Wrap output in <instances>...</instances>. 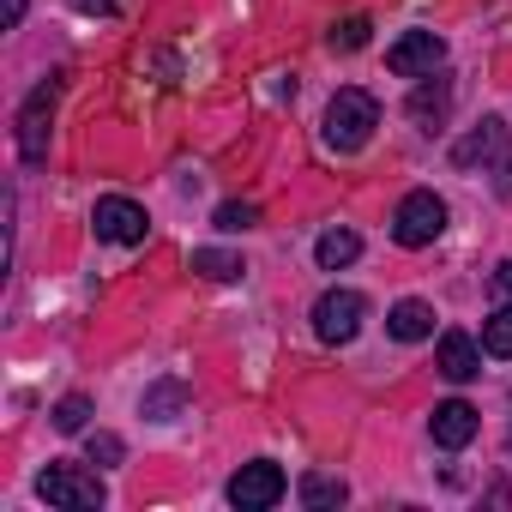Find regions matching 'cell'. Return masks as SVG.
Here are the masks:
<instances>
[{
  "mask_svg": "<svg viewBox=\"0 0 512 512\" xmlns=\"http://www.w3.org/2000/svg\"><path fill=\"white\" fill-rule=\"evenodd\" d=\"M374 127H380V103H374L368 91L344 85V91L332 97V109H326V145H332V151H362V145L374 139Z\"/></svg>",
  "mask_w": 512,
  "mask_h": 512,
  "instance_id": "cell-1",
  "label": "cell"
},
{
  "mask_svg": "<svg viewBox=\"0 0 512 512\" xmlns=\"http://www.w3.org/2000/svg\"><path fill=\"white\" fill-rule=\"evenodd\" d=\"M440 229H446V199H434L428 187L398 199V211H392V241L398 247H428V241H440Z\"/></svg>",
  "mask_w": 512,
  "mask_h": 512,
  "instance_id": "cell-2",
  "label": "cell"
},
{
  "mask_svg": "<svg viewBox=\"0 0 512 512\" xmlns=\"http://www.w3.org/2000/svg\"><path fill=\"white\" fill-rule=\"evenodd\" d=\"M278 500H284V470L272 458H253L229 476V506H241V512H266Z\"/></svg>",
  "mask_w": 512,
  "mask_h": 512,
  "instance_id": "cell-3",
  "label": "cell"
},
{
  "mask_svg": "<svg viewBox=\"0 0 512 512\" xmlns=\"http://www.w3.org/2000/svg\"><path fill=\"white\" fill-rule=\"evenodd\" d=\"M37 494H43L49 506H73V512H97V506H103V482L85 476V470H73V464H49V470L37 476Z\"/></svg>",
  "mask_w": 512,
  "mask_h": 512,
  "instance_id": "cell-4",
  "label": "cell"
},
{
  "mask_svg": "<svg viewBox=\"0 0 512 512\" xmlns=\"http://www.w3.org/2000/svg\"><path fill=\"white\" fill-rule=\"evenodd\" d=\"M55 97H61V79L37 85L31 103L19 109V157L25 163H43L49 157V121H55Z\"/></svg>",
  "mask_w": 512,
  "mask_h": 512,
  "instance_id": "cell-5",
  "label": "cell"
},
{
  "mask_svg": "<svg viewBox=\"0 0 512 512\" xmlns=\"http://www.w3.org/2000/svg\"><path fill=\"white\" fill-rule=\"evenodd\" d=\"M362 320H368V302H362L356 290H326V296L314 302V332H320L326 344H350V338L362 332Z\"/></svg>",
  "mask_w": 512,
  "mask_h": 512,
  "instance_id": "cell-6",
  "label": "cell"
},
{
  "mask_svg": "<svg viewBox=\"0 0 512 512\" xmlns=\"http://www.w3.org/2000/svg\"><path fill=\"white\" fill-rule=\"evenodd\" d=\"M91 223H97V235L103 241H115V247H139L145 241V205H133V199H121V193H109V199H97V211H91Z\"/></svg>",
  "mask_w": 512,
  "mask_h": 512,
  "instance_id": "cell-7",
  "label": "cell"
},
{
  "mask_svg": "<svg viewBox=\"0 0 512 512\" xmlns=\"http://www.w3.org/2000/svg\"><path fill=\"white\" fill-rule=\"evenodd\" d=\"M446 61V43L434 37V31H404L392 49H386V67L398 73V79H422V73H434Z\"/></svg>",
  "mask_w": 512,
  "mask_h": 512,
  "instance_id": "cell-8",
  "label": "cell"
},
{
  "mask_svg": "<svg viewBox=\"0 0 512 512\" xmlns=\"http://www.w3.org/2000/svg\"><path fill=\"white\" fill-rule=\"evenodd\" d=\"M452 163L458 169H488V163H506V121H482V127H470L458 145H452Z\"/></svg>",
  "mask_w": 512,
  "mask_h": 512,
  "instance_id": "cell-9",
  "label": "cell"
},
{
  "mask_svg": "<svg viewBox=\"0 0 512 512\" xmlns=\"http://www.w3.org/2000/svg\"><path fill=\"white\" fill-rule=\"evenodd\" d=\"M476 428H482V416H476L464 398H452V404H440V410L428 416V434H434V446H446V452L470 446V440H476Z\"/></svg>",
  "mask_w": 512,
  "mask_h": 512,
  "instance_id": "cell-10",
  "label": "cell"
},
{
  "mask_svg": "<svg viewBox=\"0 0 512 512\" xmlns=\"http://www.w3.org/2000/svg\"><path fill=\"white\" fill-rule=\"evenodd\" d=\"M434 368L446 374V380H476L482 374V350H476V338H464V332H446L440 338V350H434Z\"/></svg>",
  "mask_w": 512,
  "mask_h": 512,
  "instance_id": "cell-11",
  "label": "cell"
},
{
  "mask_svg": "<svg viewBox=\"0 0 512 512\" xmlns=\"http://www.w3.org/2000/svg\"><path fill=\"white\" fill-rule=\"evenodd\" d=\"M386 332H392L398 344H422V338H434V308H428V302H398V308L386 314Z\"/></svg>",
  "mask_w": 512,
  "mask_h": 512,
  "instance_id": "cell-12",
  "label": "cell"
},
{
  "mask_svg": "<svg viewBox=\"0 0 512 512\" xmlns=\"http://www.w3.org/2000/svg\"><path fill=\"white\" fill-rule=\"evenodd\" d=\"M356 253H362V235H356V229H326V235H320V247H314V260H320L326 272H338V266H350V260H356Z\"/></svg>",
  "mask_w": 512,
  "mask_h": 512,
  "instance_id": "cell-13",
  "label": "cell"
},
{
  "mask_svg": "<svg viewBox=\"0 0 512 512\" xmlns=\"http://www.w3.org/2000/svg\"><path fill=\"white\" fill-rule=\"evenodd\" d=\"M139 410H145L151 422H175V416L187 410V386H181V380H157V386L145 392V404H139Z\"/></svg>",
  "mask_w": 512,
  "mask_h": 512,
  "instance_id": "cell-14",
  "label": "cell"
},
{
  "mask_svg": "<svg viewBox=\"0 0 512 512\" xmlns=\"http://www.w3.org/2000/svg\"><path fill=\"white\" fill-rule=\"evenodd\" d=\"M350 500V488L338 482V476H302V506H314V512H332V506H344Z\"/></svg>",
  "mask_w": 512,
  "mask_h": 512,
  "instance_id": "cell-15",
  "label": "cell"
},
{
  "mask_svg": "<svg viewBox=\"0 0 512 512\" xmlns=\"http://www.w3.org/2000/svg\"><path fill=\"white\" fill-rule=\"evenodd\" d=\"M193 272L211 278V284H229V278H241V260L223 247H193Z\"/></svg>",
  "mask_w": 512,
  "mask_h": 512,
  "instance_id": "cell-16",
  "label": "cell"
},
{
  "mask_svg": "<svg viewBox=\"0 0 512 512\" xmlns=\"http://www.w3.org/2000/svg\"><path fill=\"white\" fill-rule=\"evenodd\" d=\"M446 103H452V91H446V85H422V91L410 97V115H416L422 127H434V121L446 115Z\"/></svg>",
  "mask_w": 512,
  "mask_h": 512,
  "instance_id": "cell-17",
  "label": "cell"
},
{
  "mask_svg": "<svg viewBox=\"0 0 512 512\" xmlns=\"http://www.w3.org/2000/svg\"><path fill=\"white\" fill-rule=\"evenodd\" d=\"M482 350L488 356H512V308H500V314L482 320Z\"/></svg>",
  "mask_w": 512,
  "mask_h": 512,
  "instance_id": "cell-18",
  "label": "cell"
},
{
  "mask_svg": "<svg viewBox=\"0 0 512 512\" xmlns=\"http://www.w3.org/2000/svg\"><path fill=\"white\" fill-rule=\"evenodd\" d=\"M85 416H91V398H79V392L55 404V428H61V434H79V428H85Z\"/></svg>",
  "mask_w": 512,
  "mask_h": 512,
  "instance_id": "cell-19",
  "label": "cell"
},
{
  "mask_svg": "<svg viewBox=\"0 0 512 512\" xmlns=\"http://www.w3.org/2000/svg\"><path fill=\"white\" fill-rule=\"evenodd\" d=\"M368 31H374L368 19H344V25L332 31V49H338V55H356V49L368 43Z\"/></svg>",
  "mask_w": 512,
  "mask_h": 512,
  "instance_id": "cell-20",
  "label": "cell"
},
{
  "mask_svg": "<svg viewBox=\"0 0 512 512\" xmlns=\"http://www.w3.org/2000/svg\"><path fill=\"white\" fill-rule=\"evenodd\" d=\"M253 217H260V211H253L247 199H229V205H217V229H229V235H235V229H253Z\"/></svg>",
  "mask_w": 512,
  "mask_h": 512,
  "instance_id": "cell-21",
  "label": "cell"
},
{
  "mask_svg": "<svg viewBox=\"0 0 512 512\" xmlns=\"http://www.w3.org/2000/svg\"><path fill=\"white\" fill-rule=\"evenodd\" d=\"M121 458H127V446L115 434H91V464H121Z\"/></svg>",
  "mask_w": 512,
  "mask_h": 512,
  "instance_id": "cell-22",
  "label": "cell"
},
{
  "mask_svg": "<svg viewBox=\"0 0 512 512\" xmlns=\"http://www.w3.org/2000/svg\"><path fill=\"white\" fill-rule=\"evenodd\" d=\"M494 290H500V296H512V260H506V266L494 272Z\"/></svg>",
  "mask_w": 512,
  "mask_h": 512,
  "instance_id": "cell-23",
  "label": "cell"
},
{
  "mask_svg": "<svg viewBox=\"0 0 512 512\" xmlns=\"http://www.w3.org/2000/svg\"><path fill=\"white\" fill-rule=\"evenodd\" d=\"M85 13H115V0H79Z\"/></svg>",
  "mask_w": 512,
  "mask_h": 512,
  "instance_id": "cell-24",
  "label": "cell"
},
{
  "mask_svg": "<svg viewBox=\"0 0 512 512\" xmlns=\"http://www.w3.org/2000/svg\"><path fill=\"white\" fill-rule=\"evenodd\" d=\"M25 19V0H7V25H19Z\"/></svg>",
  "mask_w": 512,
  "mask_h": 512,
  "instance_id": "cell-25",
  "label": "cell"
}]
</instances>
